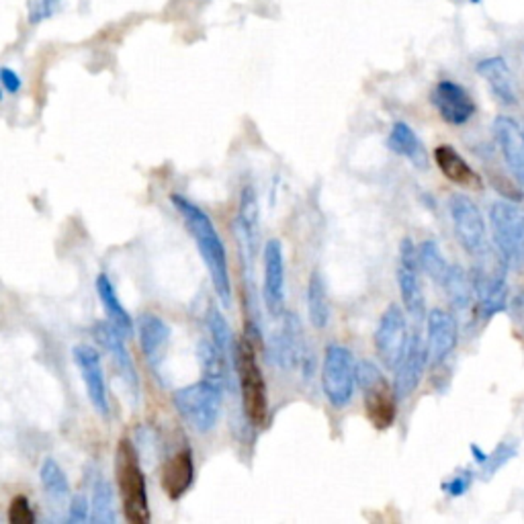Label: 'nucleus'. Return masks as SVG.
<instances>
[{
  "mask_svg": "<svg viewBox=\"0 0 524 524\" xmlns=\"http://www.w3.org/2000/svg\"><path fill=\"white\" fill-rule=\"evenodd\" d=\"M469 3H474V5H477V3H481V0H469Z\"/></svg>",
  "mask_w": 524,
  "mask_h": 524,
  "instance_id": "58836bf2",
  "label": "nucleus"
},
{
  "mask_svg": "<svg viewBox=\"0 0 524 524\" xmlns=\"http://www.w3.org/2000/svg\"><path fill=\"white\" fill-rule=\"evenodd\" d=\"M433 105L446 123L463 125L476 115V102L461 84L441 80L433 91Z\"/></svg>",
  "mask_w": 524,
  "mask_h": 524,
  "instance_id": "4468645a",
  "label": "nucleus"
},
{
  "mask_svg": "<svg viewBox=\"0 0 524 524\" xmlns=\"http://www.w3.org/2000/svg\"><path fill=\"white\" fill-rule=\"evenodd\" d=\"M420 251L410 238H403L400 244V264H398V285L401 302L406 312L416 322L426 317V299L422 291V279H420Z\"/></svg>",
  "mask_w": 524,
  "mask_h": 524,
  "instance_id": "6e6552de",
  "label": "nucleus"
},
{
  "mask_svg": "<svg viewBox=\"0 0 524 524\" xmlns=\"http://www.w3.org/2000/svg\"><path fill=\"white\" fill-rule=\"evenodd\" d=\"M388 148L395 154H400V156L408 158L412 165L418 168H426L428 165L424 145L408 123L398 122L391 127L390 137H388Z\"/></svg>",
  "mask_w": 524,
  "mask_h": 524,
  "instance_id": "a878e982",
  "label": "nucleus"
},
{
  "mask_svg": "<svg viewBox=\"0 0 524 524\" xmlns=\"http://www.w3.org/2000/svg\"><path fill=\"white\" fill-rule=\"evenodd\" d=\"M205 337H209L218 347L231 352V355L236 352V345L231 342V330L226 317H223L216 307H209L208 314H205Z\"/></svg>",
  "mask_w": 524,
  "mask_h": 524,
  "instance_id": "2f4dec72",
  "label": "nucleus"
},
{
  "mask_svg": "<svg viewBox=\"0 0 524 524\" xmlns=\"http://www.w3.org/2000/svg\"><path fill=\"white\" fill-rule=\"evenodd\" d=\"M434 162L441 168V173L454 185L467 187V188H481V176L471 168L461 154L453 148V145H438L434 150Z\"/></svg>",
  "mask_w": 524,
  "mask_h": 524,
  "instance_id": "5701e85b",
  "label": "nucleus"
},
{
  "mask_svg": "<svg viewBox=\"0 0 524 524\" xmlns=\"http://www.w3.org/2000/svg\"><path fill=\"white\" fill-rule=\"evenodd\" d=\"M357 383V365L352 352L342 345L326 348L322 365V390L334 408H345L352 400Z\"/></svg>",
  "mask_w": 524,
  "mask_h": 524,
  "instance_id": "0eeeda50",
  "label": "nucleus"
},
{
  "mask_svg": "<svg viewBox=\"0 0 524 524\" xmlns=\"http://www.w3.org/2000/svg\"><path fill=\"white\" fill-rule=\"evenodd\" d=\"M304 355L305 345L299 317L295 314H285L283 315V330L279 332L277 340H274V360L281 367L291 369L299 363H307V360H304Z\"/></svg>",
  "mask_w": 524,
  "mask_h": 524,
  "instance_id": "6ab92c4d",
  "label": "nucleus"
},
{
  "mask_svg": "<svg viewBox=\"0 0 524 524\" xmlns=\"http://www.w3.org/2000/svg\"><path fill=\"white\" fill-rule=\"evenodd\" d=\"M223 388L209 380H201L197 383L180 388L173 395V403L178 416L191 426L195 433H209L218 424L221 412Z\"/></svg>",
  "mask_w": 524,
  "mask_h": 524,
  "instance_id": "20e7f679",
  "label": "nucleus"
},
{
  "mask_svg": "<svg viewBox=\"0 0 524 524\" xmlns=\"http://www.w3.org/2000/svg\"><path fill=\"white\" fill-rule=\"evenodd\" d=\"M137 337H140V345L145 358L150 360L152 365H158L165 355V347L168 345L170 338V328L168 324L162 320L160 315L145 312L137 317Z\"/></svg>",
  "mask_w": 524,
  "mask_h": 524,
  "instance_id": "412c9836",
  "label": "nucleus"
},
{
  "mask_svg": "<svg viewBox=\"0 0 524 524\" xmlns=\"http://www.w3.org/2000/svg\"><path fill=\"white\" fill-rule=\"evenodd\" d=\"M451 219L463 251L479 256L486 251V221L477 205L465 195H453L449 201Z\"/></svg>",
  "mask_w": 524,
  "mask_h": 524,
  "instance_id": "9d476101",
  "label": "nucleus"
},
{
  "mask_svg": "<svg viewBox=\"0 0 524 524\" xmlns=\"http://www.w3.org/2000/svg\"><path fill=\"white\" fill-rule=\"evenodd\" d=\"M428 360H431V357H428V345H424V340L414 334L408 342L406 355H403L400 367L395 369L393 390L398 400H406L416 391L420 381H422Z\"/></svg>",
  "mask_w": 524,
  "mask_h": 524,
  "instance_id": "2eb2a0df",
  "label": "nucleus"
},
{
  "mask_svg": "<svg viewBox=\"0 0 524 524\" xmlns=\"http://www.w3.org/2000/svg\"><path fill=\"white\" fill-rule=\"evenodd\" d=\"M494 242L506 264L524 271V211L508 201H496L489 211Z\"/></svg>",
  "mask_w": 524,
  "mask_h": 524,
  "instance_id": "423d86ee",
  "label": "nucleus"
},
{
  "mask_svg": "<svg viewBox=\"0 0 524 524\" xmlns=\"http://www.w3.org/2000/svg\"><path fill=\"white\" fill-rule=\"evenodd\" d=\"M92 337L99 342L101 348L111 357V360H113L115 371L119 373V377H122L127 391H130L134 398H137V391H140V380H137L135 367L132 363L130 352H127L123 345L122 334H119L109 322H101L94 326Z\"/></svg>",
  "mask_w": 524,
  "mask_h": 524,
  "instance_id": "ddd939ff",
  "label": "nucleus"
},
{
  "mask_svg": "<svg viewBox=\"0 0 524 524\" xmlns=\"http://www.w3.org/2000/svg\"><path fill=\"white\" fill-rule=\"evenodd\" d=\"M0 82H3V89L6 92H11V94H16L23 87L21 76L16 74L15 70H11V68H6V66L3 68V70H0Z\"/></svg>",
  "mask_w": 524,
  "mask_h": 524,
  "instance_id": "c9c22d12",
  "label": "nucleus"
},
{
  "mask_svg": "<svg viewBox=\"0 0 524 524\" xmlns=\"http://www.w3.org/2000/svg\"><path fill=\"white\" fill-rule=\"evenodd\" d=\"M72 358L82 375L84 388H87L92 408L97 410V414H101L102 418H109L107 383H105V375H102L99 350L89 345H79L72 348Z\"/></svg>",
  "mask_w": 524,
  "mask_h": 524,
  "instance_id": "f8f14e48",
  "label": "nucleus"
},
{
  "mask_svg": "<svg viewBox=\"0 0 524 524\" xmlns=\"http://www.w3.org/2000/svg\"><path fill=\"white\" fill-rule=\"evenodd\" d=\"M264 281L262 297L264 305L273 315L283 314L285 309V256H283V244L277 238H271L264 244Z\"/></svg>",
  "mask_w": 524,
  "mask_h": 524,
  "instance_id": "9b49d317",
  "label": "nucleus"
},
{
  "mask_svg": "<svg viewBox=\"0 0 524 524\" xmlns=\"http://www.w3.org/2000/svg\"><path fill=\"white\" fill-rule=\"evenodd\" d=\"M39 479L41 486H44L46 494L54 500H64L70 494V484H68V477L64 474V469L58 465L56 459H46L41 463L39 469Z\"/></svg>",
  "mask_w": 524,
  "mask_h": 524,
  "instance_id": "c85d7f7f",
  "label": "nucleus"
},
{
  "mask_svg": "<svg viewBox=\"0 0 524 524\" xmlns=\"http://www.w3.org/2000/svg\"><path fill=\"white\" fill-rule=\"evenodd\" d=\"M195 479V465L191 449L176 451L173 457H168L165 467H162V489H165L170 500H178L187 494Z\"/></svg>",
  "mask_w": 524,
  "mask_h": 524,
  "instance_id": "aec40b11",
  "label": "nucleus"
},
{
  "mask_svg": "<svg viewBox=\"0 0 524 524\" xmlns=\"http://www.w3.org/2000/svg\"><path fill=\"white\" fill-rule=\"evenodd\" d=\"M197 357H199L203 380H209L226 390L230 383V357L234 355L218 347L209 337H203L197 347Z\"/></svg>",
  "mask_w": 524,
  "mask_h": 524,
  "instance_id": "b1692460",
  "label": "nucleus"
},
{
  "mask_svg": "<svg viewBox=\"0 0 524 524\" xmlns=\"http://www.w3.org/2000/svg\"><path fill=\"white\" fill-rule=\"evenodd\" d=\"M91 512H92V506L89 504L87 497H84L82 494L74 496L72 504H70V514H68V522H87L91 520Z\"/></svg>",
  "mask_w": 524,
  "mask_h": 524,
  "instance_id": "f704fd0d",
  "label": "nucleus"
},
{
  "mask_svg": "<svg viewBox=\"0 0 524 524\" xmlns=\"http://www.w3.org/2000/svg\"><path fill=\"white\" fill-rule=\"evenodd\" d=\"M471 486V474H461L457 477H453L449 484L444 486L446 492H449L451 496H461V494H465L467 489Z\"/></svg>",
  "mask_w": 524,
  "mask_h": 524,
  "instance_id": "4c0bfd02",
  "label": "nucleus"
},
{
  "mask_svg": "<svg viewBox=\"0 0 524 524\" xmlns=\"http://www.w3.org/2000/svg\"><path fill=\"white\" fill-rule=\"evenodd\" d=\"M375 352L381 363L388 369H398L408 348V324L401 307L398 304H390L385 309L380 324L375 330Z\"/></svg>",
  "mask_w": 524,
  "mask_h": 524,
  "instance_id": "1a4fd4ad",
  "label": "nucleus"
},
{
  "mask_svg": "<svg viewBox=\"0 0 524 524\" xmlns=\"http://www.w3.org/2000/svg\"><path fill=\"white\" fill-rule=\"evenodd\" d=\"M514 453H517V449H514L512 444H502V449H497V453L494 454V457H489L486 465L489 467V471H496L497 467H502L506 461L512 459Z\"/></svg>",
  "mask_w": 524,
  "mask_h": 524,
  "instance_id": "e433bc0d",
  "label": "nucleus"
},
{
  "mask_svg": "<svg viewBox=\"0 0 524 524\" xmlns=\"http://www.w3.org/2000/svg\"><path fill=\"white\" fill-rule=\"evenodd\" d=\"M92 512L91 520L99 524H113L115 522V508H113V489L105 479H97L92 489Z\"/></svg>",
  "mask_w": 524,
  "mask_h": 524,
  "instance_id": "c756f323",
  "label": "nucleus"
},
{
  "mask_svg": "<svg viewBox=\"0 0 524 524\" xmlns=\"http://www.w3.org/2000/svg\"><path fill=\"white\" fill-rule=\"evenodd\" d=\"M418 251H420V264H422V271L433 281L441 283L443 285V281L446 277V273H449L451 264H446L444 256L441 254V248H438V244L433 242V240H426V242L420 244Z\"/></svg>",
  "mask_w": 524,
  "mask_h": 524,
  "instance_id": "7c9ffc66",
  "label": "nucleus"
},
{
  "mask_svg": "<svg viewBox=\"0 0 524 524\" xmlns=\"http://www.w3.org/2000/svg\"><path fill=\"white\" fill-rule=\"evenodd\" d=\"M357 383L363 391L367 418L377 431H388L398 416V395L390 388L381 369L371 360H360L357 365Z\"/></svg>",
  "mask_w": 524,
  "mask_h": 524,
  "instance_id": "39448f33",
  "label": "nucleus"
},
{
  "mask_svg": "<svg viewBox=\"0 0 524 524\" xmlns=\"http://www.w3.org/2000/svg\"><path fill=\"white\" fill-rule=\"evenodd\" d=\"M494 134L512 176L524 185V134L520 127L514 119L500 115L494 122Z\"/></svg>",
  "mask_w": 524,
  "mask_h": 524,
  "instance_id": "f3484780",
  "label": "nucleus"
},
{
  "mask_svg": "<svg viewBox=\"0 0 524 524\" xmlns=\"http://www.w3.org/2000/svg\"><path fill=\"white\" fill-rule=\"evenodd\" d=\"M307 314L309 322L315 330L326 328L330 320V302H328V289L320 271H314L309 274L307 283Z\"/></svg>",
  "mask_w": 524,
  "mask_h": 524,
  "instance_id": "bb28decb",
  "label": "nucleus"
},
{
  "mask_svg": "<svg viewBox=\"0 0 524 524\" xmlns=\"http://www.w3.org/2000/svg\"><path fill=\"white\" fill-rule=\"evenodd\" d=\"M234 367L238 373L240 391H242V406L248 420H251L254 426H264L266 416H269V391H266L262 369L259 360H256L254 345L248 337L236 342Z\"/></svg>",
  "mask_w": 524,
  "mask_h": 524,
  "instance_id": "7ed1b4c3",
  "label": "nucleus"
},
{
  "mask_svg": "<svg viewBox=\"0 0 524 524\" xmlns=\"http://www.w3.org/2000/svg\"><path fill=\"white\" fill-rule=\"evenodd\" d=\"M238 238L240 244L246 251L248 262L252 264L256 252H259L261 246V219H259V199H256V191L246 185L242 191H240V203H238Z\"/></svg>",
  "mask_w": 524,
  "mask_h": 524,
  "instance_id": "dca6fc26",
  "label": "nucleus"
},
{
  "mask_svg": "<svg viewBox=\"0 0 524 524\" xmlns=\"http://www.w3.org/2000/svg\"><path fill=\"white\" fill-rule=\"evenodd\" d=\"M8 522L11 524H33L36 512H33L29 500L25 496H15L8 506Z\"/></svg>",
  "mask_w": 524,
  "mask_h": 524,
  "instance_id": "72a5a7b5",
  "label": "nucleus"
},
{
  "mask_svg": "<svg viewBox=\"0 0 524 524\" xmlns=\"http://www.w3.org/2000/svg\"><path fill=\"white\" fill-rule=\"evenodd\" d=\"M443 287L449 295V302L457 309H467L474 299V279H469V274L461 269L459 264H453L446 277L443 281Z\"/></svg>",
  "mask_w": 524,
  "mask_h": 524,
  "instance_id": "cd10ccee",
  "label": "nucleus"
},
{
  "mask_svg": "<svg viewBox=\"0 0 524 524\" xmlns=\"http://www.w3.org/2000/svg\"><path fill=\"white\" fill-rule=\"evenodd\" d=\"M62 0H27V21L29 25H39L56 15Z\"/></svg>",
  "mask_w": 524,
  "mask_h": 524,
  "instance_id": "473e14b6",
  "label": "nucleus"
},
{
  "mask_svg": "<svg viewBox=\"0 0 524 524\" xmlns=\"http://www.w3.org/2000/svg\"><path fill=\"white\" fill-rule=\"evenodd\" d=\"M115 477L122 496V506L125 519L132 524L150 522V502L145 476L140 467V454H137L130 438H122L115 453Z\"/></svg>",
  "mask_w": 524,
  "mask_h": 524,
  "instance_id": "f03ea898",
  "label": "nucleus"
},
{
  "mask_svg": "<svg viewBox=\"0 0 524 524\" xmlns=\"http://www.w3.org/2000/svg\"><path fill=\"white\" fill-rule=\"evenodd\" d=\"M457 322L449 312L433 309L428 314V357L434 365H441L457 347Z\"/></svg>",
  "mask_w": 524,
  "mask_h": 524,
  "instance_id": "a211bd4d",
  "label": "nucleus"
},
{
  "mask_svg": "<svg viewBox=\"0 0 524 524\" xmlns=\"http://www.w3.org/2000/svg\"><path fill=\"white\" fill-rule=\"evenodd\" d=\"M477 74L489 84V89H492L497 101H502L504 105H514V102L519 101L517 84H514L512 72L504 58L494 56L484 59V62H479Z\"/></svg>",
  "mask_w": 524,
  "mask_h": 524,
  "instance_id": "4be33fe9",
  "label": "nucleus"
},
{
  "mask_svg": "<svg viewBox=\"0 0 524 524\" xmlns=\"http://www.w3.org/2000/svg\"><path fill=\"white\" fill-rule=\"evenodd\" d=\"M170 201H173L178 216L183 218L188 234L195 240L197 251L201 254L205 269L209 273V279L213 283V289H216L221 305L230 307L231 281L228 271V256H226V246H223V240L219 238L216 226H213V221L208 218V213L201 208H197L193 201H188L185 195L175 193L170 197Z\"/></svg>",
  "mask_w": 524,
  "mask_h": 524,
  "instance_id": "f257e3e1",
  "label": "nucleus"
},
{
  "mask_svg": "<svg viewBox=\"0 0 524 524\" xmlns=\"http://www.w3.org/2000/svg\"><path fill=\"white\" fill-rule=\"evenodd\" d=\"M94 289H97V295L102 304V309L107 314V322L113 326V328L122 334V337H130L132 334V317L127 314V309L123 304L119 302L117 291L113 287V283L107 277V274H99L97 281H94Z\"/></svg>",
  "mask_w": 524,
  "mask_h": 524,
  "instance_id": "393cba45",
  "label": "nucleus"
}]
</instances>
